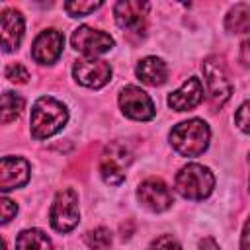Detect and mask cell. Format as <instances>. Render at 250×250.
Returning <instances> with one entry per match:
<instances>
[{
  "label": "cell",
  "mask_w": 250,
  "mask_h": 250,
  "mask_svg": "<svg viewBox=\"0 0 250 250\" xmlns=\"http://www.w3.org/2000/svg\"><path fill=\"white\" fill-rule=\"evenodd\" d=\"M68 121V109L62 102L51 98V96H41L31 109L29 117V131L31 137L37 141L49 139L57 135Z\"/></svg>",
  "instance_id": "1"
},
{
  "label": "cell",
  "mask_w": 250,
  "mask_h": 250,
  "mask_svg": "<svg viewBox=\"0 0 250 250\" xmlns=\"http://www.w3.org/2000/svg\"><path fill=\"white\" fill-rule=\"evenodd\" d=\"M211 139V129L203 119H188L172 127L170 145L182 156H199L207 150Z\"/></svg>",
  "instance_id": "2"
},
{
  "label": "cell",
  "mask_w": 250,
  "mask_h": 250,
  "mask_svg": "<svg viewBox=\"0 0 250 250\" xmlns=\"http://www.w3.org/2000/svg\"><path fill=\"white\" fill-rule=\"evenodd\" d=\"M174 186H176V191L182 197L201 201V199H205L213 193L215 176L207 166L191 162V164L180 168V172L176 174Z\"/></svg>",
  "instance_id": "3"
},
{
  "label": "cell",
  "mask_w": 250,
  "mask_h": 250,
  "mask_svg": "<svg viewBox=\"0 0 250 250\" xmlns=\"http://www.w3.org/2000/svg\"><path fill=\"white\" fill-rule=\"evenodd\" d=\"M133 162V152L127 143L123 141H113L109 143L100 158V174L102 180L107 186H119L125 180L127 168Z\"/></svg>",
  "instance_id": "4"
},
{
  "label": "cell",
  "mask_w": 250,
  "mask_h": 250,
  "mask_svg": "<svg viewBox=\"0 0 250 250\" xmlns=\"http://www.w3.org/2000/svg\"><path fill=\"white\" fill-rule=\"evenodd\" d=\"M201 68H203V76H205V84H207L211 102L215 105H223L232 94V82H230L225 61L217 55H211L203 61Z\"/></svg>",
  "instance_id": "5"
},
{
  "label": "cell",
  "mask_w": 250,
  "mask_h": 250,
  "mask_svg": "<svg viewBox=\"0 0 250 250\" xmlns=\"http://www.w3.org/2000/svg\"><path fill=\"white\" fill-rule=\"evenodd\" d=\"M49 221L57 232H70L78 225L80 211H78V195L74 189L66 188L55 195L49 211Z\"/></svg>",
  "instance_id": "6"
},
{
  "label": "cell",
  "mask_w": 250,
  "mask_h": 250,
  "mask_svg": "<svg viewBox=\"0 0 250 250\" xmlns=\"http://www.w3.org/2000/svg\"><path fill=\"white\" fill-rule=\"evenodd\" d=\"M70 43L76 51L84 53L86 57L90 59H96L98 55H104L107 51L113 49L115 41L109 33L105 31H100V29H94L90 25H80L74 29L72 37H70Z\"/></svg>",
  "instance_id": "7"
},
{
  "label": "cell",
  "mask_w": 250,
  "mask_h": 250,
  "mask_svg": "<svg viewBox=\"0 0 250 250\" xmlns=\"http://www.w3.org/2000/svg\"><path fill=\"white\" fill-rule=\"evenodd\" d=\"M119 107L125 117L135 121H150L156 113L154 102L139 86H125L119 94Z\"/></svg>",
  "instance_id": "8"
},
{
  "label": "cell",
  "mask_w": 250,
  "mask_h": 250,
  "mask_svg": "<svg viewBox=\"0 0 250 250\" xmlns=\"http://www.w3.org/2000/svg\"><path fill=\"white\" fill-rule=\"evenodd\" d=\"M148 10H150V4L148 2H141V0H119L113 6L115 23L121 29L129 31V33L141 35L145 31Z\"/></svg>",
  "instance_id": "9"
},
{
  "label": "cell",
  "mask_w": 250,
  "mask_h": 250,
  "mask_svg": "<svg viewBox=\"0 0 250 250\" xmlns=\"http://www.w3.org/2000/svg\"><path fill=\"white\" fill-rule=\"evenodd\" d=\"M137 199L145 209L152 213H162L174 203L170 188L160 178H146L145 182H141L137 188Z\"/></svg>",
  "instance_id": "10"
},
{
  "label": "cell",
  "mask_w": 250,
  "mask_h": 250,
  "mask_svg": "<svg viewBox=\"0 0 250 250\" xmlns=\"http://www.w3.org/2000/svg\"><path fill=\"white\" fill-rule=\"evenodd\" d=\"M72 76L80 86L98 90L111 80V66L100 59H80L72 66Z\"/></svg>",
  "instance_id": "11"
},
{
  "label": "cell",
  "mask_w": 250,
  "mask_h": 250,
  "mask_svg": "<svg viewBox=\"0 0 250 250\" xmlns=\"http://www.w3.org/2000/svg\"><path fill=\"white\" fill-rule=\"evenodd\" d=\"M64 35L57 29L41 31L31 45V59L39 64H55L62 55Z\"/></svg>",
  "instance_id": "12"
},
{
  "label": "cell",
  "mask_w": 250,
  "mask_h": 250,
  "mask_svg": "<svg viewBox=\"0 0 250 250\" xmlns=\"http://www.w3.org/2000/svg\"><path fill=\"white\" fill-rule=\"evenodd\" d=\"M29 162L20 156H4L0 160V189L6 193L10 189L23 188L29 180Z\"/></svg>",
  "instance_id": "13"
},
{
  "label": "cell",
  "mask_w": 250,
  "mask_h": 250,
  "mask_svg": "<svg viewBox=\"0 0 250 250\" xmlns=\"http://www.w3.org/2000/svg\"><path fill=\"white\" fill-rule=\"evenodd\" d=\"M23 16L21 12L14 10V8H6L2 10V18H0V31H2V49L4 53H12L20 47L21 39H23Z\"/></svg>",
  "instance_id": "14"
},
{
  "label": "cell",
  "mask_w": 250,
  "mask_h": 250,
  "mask_svg": "<svg viewBox=\"0 0 250 250\" xmlns=\"http://www.w3.org/2000/svg\"><path fill=\"white\" fill-rule=\"evenodd\" d=\"M203 100V84L197 76H189L176 92L168 96V105L174 111H188L199 105Z\"/></svg>",
  "instance_id": "15"
},
{
  "label": "cell",
  "mask_w": 250,
  "mask_h": 250,
  "mask_svg": "<svg viewBox=\"0 0 250 250\" xmlns=\"http://www.w3.org/2000/svg\"><path fill=\"white\" fill-rule=\"evenodd\" d=\"M135 74L148 86H160L168 78V66L160 57H145L143 61H139Z\"/></svg>",
  "instance_id": "16"
},
{
  "label": "cell",
  "mask_w": 250,
  "mask_h": 250,
  "mask_svg": "<svg viewBox=\"0 0 250 250\" xmlns=\"http://www.w3.org/2000/svg\"><path fill=\"white\" fill-rule=\"evenodd\" d=\"M16 250H53V242L43 230L25 229L16 238Z\"/></svg>",
  "instance_id": "17"
},
{
  "label": "cell",
  "mask_w": 250,
  "mask_h": 250,
  "mask_svg": "<svg viewBox=\"0 0 250 250\" xmlns=\"http://www.w3.org/2000/svg\"><path fill=\"white\" fill-rule=\"evenodd\" d=\"M225 27L229 33L250 31V4H234L225 16Z\"/></svg>",
  "instance_id": "18"
},
{
  "label": "cell",
  "mask_w": 250,
  "mask_h": 250,
  "mask_svg": "<svg viewBox=\"0 0 250 250\" xmlns=\"http://www.w3.org/2000/svg\"><path fill=\"white\" fill-rule=\"evenodd\" d=\"M23 105H25V102L18 92L6 90L2 94V123H10V121L18 119L21 115Z\"/></svg>",
  "instance_id": "19"
},
{
  "label": "cell",
  "mask_w": 250,
  "mask_h": 250,
  "mask_svg": "<svg viewBox=\"0 0 250 250\" xmlns=\"http://www.w3.org/2000/svg\"><path fill=\"white\" fill-rule=\"evenodd\" d=\"M84 242L90 250H111V232L105 227H96L84 234Z\"/></svg>",
  "instance_id": "20"
},
{
  "label": "cell",
  "mask_w": 250,
  "mask_h": 250,
  "mask_svg": "<svg viewBox=\"0 0 250 250\" xmlns=\"http://www.w3.org/2000/svg\"><path fill=\"white\" fill-rule=\"evenodd\" d=\"M102 4L104 2H80V0H76V2H66L64 4V10L72 16V18H84V16H88V14H92V12H96L98 8H102Z\"/></svg>",
  "instance_id": "21"
},
{
  "label": "cell",
  "mask_w": 250,
  "mask_h": 250,
  "mask_svg": "<svg viewBox=\"0 0 250 250\" xmlns=\"http://www.w3.org/2000/svg\"><path fill=\"white\" fill-rule=\"evenodd\" d=\"M4 76H6L10 82H16V84H25V82L29 80V72H27V68H25L23 64H20V62H12V64H8L6 70H4Z\"/></svg>",
  "instance_id": "22"
},
{
  "label": "cell",
  "mask_w": 250,
  "mask_h": 250,
  "mask_svg": "<svg viewBox=\"0 0 250 250\" xmlns=\"http://www.w3.org/2000/svg\"><path fill=\"white\" fill-rule=\"evenodd\" d=\"M234 123H236V127L242 133L250 135V100H246L244 104H240V107L234 113Z\"/></svg>",
  "instance_id": "23"
},
{
  "label": "cell",
  "mask_w": 250,
  "mask_h": 250,
  "mask_svg": "<svg viewBox=\"0 0 250 250\" xmlns=\"http://www.w3.org/2000/svg\"><path fill=\"white\" fill-rule=\"evenodd\" d=\"M146 250H184L182 244L172 236V234H162L158 238H154Z\"/></svg>",
  "instance_id": "24"
},
{
  "label": "cell",
  "mask_w": 250,
  "mask_h": 250,
  "mask_svg": "<svg viewBox=\"0 0 250 250\" xmlns=\"http://www.w3.org/2000/svg\"><path fill=\"white\" fill-rule=\"evenodd\" d=\"M2 205V225H6V223H10L14 217H16V213H18V205L12 201V199H8V197H2V201H0Z\"/></svg>",
  "instance_id": "25"
},
{
  "label": "cell",
  "mask_w": 250,
  "mask_h": 250,
  "mask_svg": "<svg viewBox=\"0 0 250 250\" xmlns=\"http://www.w3.org/2000/svg\"><path fill=\"white\" fill-rule=\"evenodd\" d=\"M238 59H240V64L244 68H250V35L240 43V55H238Z\"/></svg>",
  "instance_id": "26"
},
{
  "label": "cell",
  "mask_w": 250,
  "mask_h": 250,
  "mask_svg": "<svg viewBox=\"0 0 250 250\" xmlns=\"http://www.w3.org/2000/svg\"><path fill=\"white\" fill-rule=\"evenodd\" d=\"M240 250H250V217L244 223V229L240 234Z\"/></svg>",
  "instance_id": "27"
},
{
  "label": "cell",
  "mask_w": 250,
  "mask_h": 250,
  "mask_svg": "<svg viewBox=\"0 0 250 250\" xmlns=\"http://www.w3.org/2000/svg\"><path fill=\"white\" fill-rule=\"evenodd\" d=\"M199 250H221V248H219V244L215 242V238L205 236V238L199 240Z\"/></svg>",
  "instance_id": "28"
},
{
  "label": "cell",
  "mask_w": 250,
  "mask_h": 250,
  "mask_svg": "<svg viewBox=\"0 0 250 250\" xmlns=\"http://www.w3.org/2000/svg\"><path fill=\"white\" fill-rule=\"evenodd\" d=\"M248 186H250V180H248Z\"/></svg>",
  "instance_id": "29"
}]
</instances>
